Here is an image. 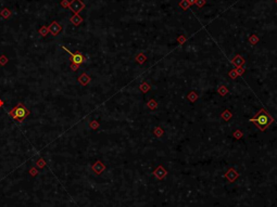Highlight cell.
Wrapping results in <instances>:
<instances>
[{
	"label": "cell",
	"instance_id": "obj_2",
	"mask_svg": "<svg viewBox=\"0 0 277 207\" xmlns=\"http://www.w3.org/2000/svg\"><path fill=\"white\" fill-rule=\"evenodd\" d=\"M83 7H84V5L80 0H72L71 3H70V8L73 12H78L83 9Z\"/></svg>",
	"mask_w": 277,
	"mask_h": 207
},
{
	"label": "cell",
	"instance_id": "obj_8",
	"mask_svg": "<svg viewBox=\"0 0 277 207\" xmlns=\"http://www.w3.org/2000/svg\"><path fill=\"white\" fill-rule=\"evenodd\" d=\"M47 30H44V28H41V30H40V34H43V36H45V35H46V33H47Z\"/></svg>",
	"mask_w": 277,
	"mask_h": 207
},
{
	"label": "cell",
	"instance_id": "obj_4",
	"mask_svg": "<svg viewBox=\"0 0 277 207\" xmlns=\"http://www.w3.org/2000/svg\"><path fill=\"white\" fill-rule=\"evenodd\" d=\"M66 51H68V50H66ZM68 52L70 53V55H72V61H73V62L77 63V64H80V63L83 62V60H84V59H83V56H82L80 54H78V53L73 54V53H72V52H70V51H68Z\"/></svg>",
	"mask_w": 277,
	"mask_h": 207
},
{
	"label": "cell",
	"instance_id": "obj_3",
	"mask_svg": "<svg viewBox=\"0 0 277 207\" xmlns=\"http://www.w3.org/2000/svg\"><path fill=\"white\" fill-rule=\"evenodd\" d=\"M61 30H62V27H61L57 22H53V23L49 26V28H48V30H49L50 33L52 35H55V36H57V35L59 34L60 32H61Z\"/></svg>",
	"mask_w": 277,
	"mask_h": 207
},
{
	"label": "cell",
	"instance_id": "obj_5",
	"mask_svg": "<svg viewBox=\"0 0 277 207\" xmlns=\"http://www.w3.org/2000/svg\"><path fill=\"white\" fill-rule=\"evenodd\" d=\"M257 124L260 125V127H261V128H263L264 126H266V125H267V123H268V119H267L266 116L262 115V116H260V117L257 119Z\"/></svg>",
	"mask_w": 277,
	"mask_h": 207
},
{
	"label": "cell",
	"instance_id": "obj_7",
	"mask_svg": "<svg viewBox=\"0 0 277 207\" xmlns=\"http://www.w3.org/2000/svg\"><path fill=\"white\" fill-rule=\"evenodd\" d=\"M1 14L5 16V19H8L10 16V11H8V9H5V10L1 12Z\"/></svg>",
	"mask_w": 277,
	"mask_h": 207
},
{
	"label": "cell",
	"instance_id": "obj_6",
	"mask_svg": "<svg viewBox=\"0 0 277 207\" xmlns=\"http://www.w3.org/2000/svg\"><path fill=\"white\" fill-rule=\"evenodd\" d=\"M71 22L73 23V24L75 25H78L80 22H82V19L79 17V16H77V15H75V16H73L72 19H71Z\"/></svg>",
	"mask_w": 277,
	"mask_h": 207
},
{
	"label": "cell",
	"instance_id": "obj_1",
	"mask_svg": "<svg viewBox=\"0 0 277 207\" xmlns=\"http://www.w3.org/2000/svg\"><path fill=\"white\" fill-rule=\"evenodd\" d=\"M13 113H14V117L15 118H24L25 116L28 114V112L26 111V110L22 106V105H20V106H18V108H15L14 111H13Z\"/></svg>",
	"mask_w": 277,
	"mask_h": 207
}]
</instances>
